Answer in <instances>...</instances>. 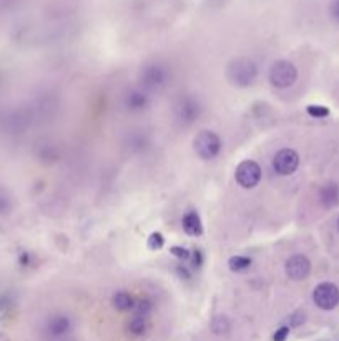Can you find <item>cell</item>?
<instances>
[{
    "label": "cell",
    "mask_w": 339,
    "mask_h": 341,
    "mask_svg": "<svg viewBox=\"0 0 339 341\" xmlns=\"http://www.w3.org/2000/svg\"><path fill=\"white\" fill-rule=\"evenodd\" d=\"M258 77V67L251 58L238 57L231 60L228 69H226V78L228 82L236 87V89H246L256 82Z\"/></svg>",
    "instance_id": "6da1fadb"
},
{
    "label": "cell",
    "mask_w": 339,
    "mask_h": 341,
    "mask_svg": "<svg viewBox=\"0 0 339 341\" xmlns=\"http://www.w3.org/2000/svg\"><path fill=\"white\" fill-rule=\"evenodd\" d=\"M193 148L201 160H213L221 150V140L211 130H203L193 140Z\"/></svg>",
    "instance_id": "7a4b0ae2"
},
{
    "label": "cell",
    "mask_w": 339,
    "mask_h": 341,
    "mask_svg": "<svg viewBox=\"0 0 339 341\" xmlns=\"http://www.w3.org/2000/svg\"><path fill=\"white\" fill-rule=\"evenodd\" d=\"M298 80V70L288 60H278L269 69V82L276 89H288Z\"/></svg>",
    "instance_id": "3957f363"
},
{
    "label": "cell",
    "mask_w": 339,
    "mask_h": 341,
    "mask_svg": "<svg viewBox=\"0 0 339 341\" xmlns=\"http://www.w3.org/2000/svg\"><path fill=\"white\" fill-rule=\"evenodd\" d=\"M312 300L318 308L321 310H334L339 305V288L334 283L324 282L319 283L312 291Z\"/></svg>",
    "instance_id": "277c9868"
},
{
    "label": "cell",
    "mask_w": 339,
    "mask_h": 341,
    "mask_svg": "<svg viewBox=\"0 0 339 341\" xmlns=\"http://www.w3.org/2000/svg\"><path fill=\"white\" fill-rule=\"evenodd\" d=\"M235 178L243 188H255L261 180V166L255 160H244L236 166Z\"/></svg>",
    "instance_id": "5b68a950"
},
{
    "label": "cell",
    "mask_w": 339,
    "mask_h": 341,
    "mask_svg": "<svg viewBox=\"0 0 339 341\" xmlns=\"http://www.w3.org/2000/svg\"><path fill=\"white\" fill-rule=\"evenodd\" d=\"M299 166V155L292 148L279 150L273 158V168L278 175H291Z\"/></svg>",
    "instance_id": "8992f818"
},
{
    "label": "cell",
    "mask_w": 339,
    "mask_h": 341,
    "mask_svg": "<svg viewBox=\"0 0 339 341\" xmlns=\"http://www.w3.org/2000/svg\"><path fill=\"white\" fill-rule=\"evenodd\" d=\"M286 275L288 278L295 280V282H301V280L308 278L311 273V262L308 257L304 255H295L286 262Z\"/></svg>",
    "instance_id": "52a82bcc"
},
{
    "label": "cell",
    "mask_w": 339,
    "mask_h": 341,
    "mask_svg": "<svg viewBox=\"0 0 339 341\" xmlns=\"http://www.w3.org/2000/svg\"><path fill=\"white\" fill-rule=\"evenodd\" d=\"M201 115V105L198 103L196 98L185 97L176 105V117L182 120L183 123H193L198 117Z\"/></svg>",
    "instance_id": "ba28073f"
},
{
    "label": "cell",
    "mask_w": 339,
    "mask_h": 341,
    "mask_svg": "<svg viewBox=\"0 0 339 341\" xmlns=\"http://www.w3.org/2000/svg\"><path fill=\"white\" fill-rule=\"evenodd\" d=\"M166 82V70L162 65H148L142 73V83L146 89H160Z\"/></svg>",
    "instance_id": "9c48e42d"
},
{
    "label": "cell",
    "mask_w": 339,
    "mask_h": 341,
    "mask_svg": "<svg viewBox=\"0 0 339 341\" xmlns=\"http://www.w3.org/2000/svg\"><path fill=\"white\" fill-rule=\"evenodd\" d=\"M319 198H321V203L326 208H334L339 205V186L336 183H326L321 193H319Z\"/></svg>",
    "instance_id": "30bf717a"
},
{
    "label": "cell",
    "mask_w": 339,
    "mask_h": 341,
    "mask_svg": "<svg viewBox=\"0 0 339 341\" xmlns=\"http://www.w3.org/2000/svg\"><path fill=\"white\" fill-rule=\"evenodd\" d=\"M183 230L191 237H199L203 233L201 218L196 211H188L183 217Z\"/></svg>",
    "instance_id": "8fae6325"
},
{
    "label": "cell",
    "mask_w": 339,
    "mask_h": 341,
    "mask_svg": "<svg viewBox=\"0 0 339 341\" xmlns=\"http://www.w3.org/2000/svg\"><path fill=\"white\" fill-rule=\"evenodd\" d=\"M69 330H70V319L66 316H63V315L53 316L49 322V333H50V336H53V338L63 336Z\"/></svg>",
    "instance_id": "7c38bea8"
},
{
    "label": "cell",
    "mask_w": 339,
    "mask_h": 341,
    "mask_svg": "<svg viewBox=\"0 0 339 341\" xmlns=\"http://www.w3.org/2000/svg\"><path fill=\"white\" fill-rule=\"evenodd\" d=\"M111 305L113 308L118 310V311H130L135 308V300L130 295V293L126 291H118L113 295L111 298Z\"/></svg>",
    "instance_id": "4fadbf2b"
},
{
    "label": "cell",
    "mask_w": 339,
    "mask_h": 341,
    "mask_svg": "<svg viewBox=\"0 0 339 341\" xmlns=\"http://www.w3.org/2000/svg\"><path fill=\"white\" fill-rule=\"evenodd\" d=\"M148 103V98H146V93L140 92V90H133L126 95V106L130 110H142Z\"/></svg>",
    "instance_id": "5bb4252c"
},
{
    "label": "cell",
    "mask_w": 339,
    "mask_h": 341,
    "mask_svg": "<svg viewBox=\"0 0 339 341\" xmlns=\"http://www.w3.org/2000/svg\"><path fill=\"white\" fill-rule=\"evenodd\" d=\"M210 326H211V331L215 333V335H219V336L228 335L230 330H231V323L226 316H215L211 319Z\"/></svg>",
    "instance_id": "9a60e30c"
},
{
    "label": "cell",
    "mask_w": 339,
    "mask_h": 341,
    "mask_svg": "<svg viewBox=\"0 0 339 341\" xmlns=\"http://www.w3.org/2000/svg\"><path fill=\"white\" fill-rule=\"evenodd\" d=\"M146 319H148V318L135 315L130 319V323H128V331L131 333V335H135V336H142L143 333L146 331V328H148V322H146Z\"/></svg>",
    "instance_id": "2e32d148"
},
{
    "label": "cell",
    "mask_w": 339,
    "mask_h": 341,
    "mask_svg": "<svg viewBox=\"0 0 339 341\" xmlns=\"http://www.w3.org/2000/svg\"><path fill=\"white\" fill-rule=\"evenodd\" d=\"M228 266H230V270L235 271V273L244 271V270H248L250 266H251V258L243 257V255L231 257V258L228 260Z\"/></svg>",
    "instance_id": "e0dca14e"
},
{
    "label": "cell",
    "mask_w": 339,
    "mask_h": 341,
    "mask_svg": "<svg viewBox=\"0 0 339 341\" xmlns=\"http://www.w3.org/2000/svg\"><path fill=\"white\" fill-rule=\"evenodd\" d=\"M306 112H308V115H311L312 118H326L329 115V109H326L323 105H309L308 109H306Z\"/></svg>",
    "instance_id": "ac0fdd59"
},
{
    "label": "cell",
    "mask_w": 339,
    "mask_h": 341,
    "mask_svg": "<svg viewBox=\"0 0 339 341\" xmlns=\"http://www.w3.org/2000/svg\"><path fill=\"white\" fill-rule=\"evenodd\" d=\"M163 245H165V238L162 233H151L148 238V248L156 251V250H162Z\"/></svg>",
    "instance_id": "d6986e66"
},
{
    "label": "cell",
    "mask_w": 339,
    "mask_h": 341,
    "mask_svg": "<svg viewBox=\"0 0 339 341\" xmlns=\"http://www.w3.org/2000/svg\"><path fill=\"white\" fill-rule=\"evenodd\" d=\"M170 253L173 257H176L178 260H182V262H185V260H188L191 257V253L186 250L185 246H171Z\"/></svg>",
    "instance_id": "ffe728a7"
},
{
    "label": "cell",
    "mask_w": 339,
    "mask_h": 341,
    "mask_svg": "<svg viewBox=\"0 0 339 341\" xmlns=\"http://www.w3.org/2000/svg\"><path fill=\"white\" fill-rule=\"evenodd\" d=\"M150 311H151V303H150V302H140V303L137 305V315H138V316L148 318Z\"/></svg>",
    "instance_id": "44dd1931"
},
{
    "label": "cell",
    "mask_w": 339,
    "mask_h": 341,
    "mask_svg": "<svg viewBox=\"0 0 339 341\" xmlns=\"http://www.w3.org/2000/svg\"><path fill=\"white\" fill-rule=\"evenodd\" d=\"M289 335V326H281L276 333L275 336H273V341H286V338H288Z\"/></svg>",
    "instance_id": "7402d4cb"
},
{
    "label": "cell",
    "mask_w": 339,
    "mask_h": 341,
    "mask_svg": "<svg viewBox=\"0 0 339 341\" xmlns=\"http://www.w3.org/2000/svg\"><path fill=\"white\" fill-rule=\"evenodd\" d=\"M201 262H203V258H201V253H199L198 250L193 253V265L195 266H199L201 265Z\"/></svg>",
    "instance_id": "603a6c76"
},
{
    "label": "cell",
    "mask_w": 339,
    "mask_h": 341,
    "mask_svg": "<svg viewBox=\"0 0 339 341\" xmlns=\"http://www.w3.org/2000/svg\"><path fill=\"white\" fill-rule=\"evenodd\" d=\"M332 10H334V15H336L337 18H339V0H336V4H334V9H332Z\"/></svg>",
    "instance_id": "cb8c5ba5"
}]
</instances>
